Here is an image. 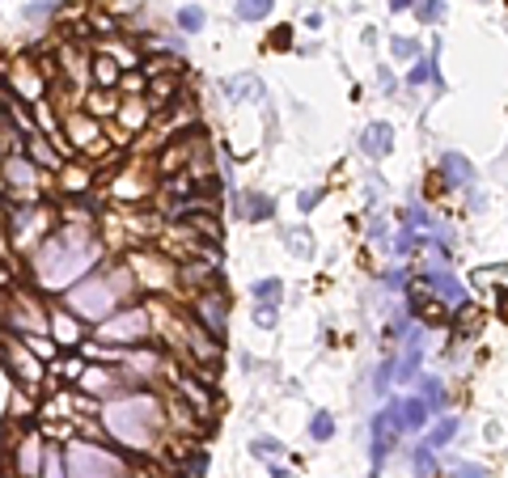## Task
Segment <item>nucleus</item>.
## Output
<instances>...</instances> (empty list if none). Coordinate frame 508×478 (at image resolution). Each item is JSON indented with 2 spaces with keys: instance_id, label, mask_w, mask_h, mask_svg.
<instances>
[{
  "instance_id": "f257e3e1",
  "label": "nucleus",
  "mask_w": 508,
  "mask_h": 478,
  "mask_svg": "<svg viewBox=\"0 0 508 478\" xmlns=\"http://www.w3.org/2000/svg\"><path fill=\"white\" fill-rule=\"evenodd\" d=\"M106 246L98 241L93 225H55L34 250H30V288H38L42 297L51 292H68L81 275H89L102 263Z\"/></svg>"
},
{
  "instance_id": "f03ea898",
  "label": "nucleus",
  "mask_w": 508,
  "mask_h": 478,
  "mask_svg": "<svg viewBox=\"0 0 508 478\" xmlns=\"http://www.w3.org/2000/svg\"><path fill=\"white\" fill-rule=\"evenodd\" d=\"M102 432L127 453H153L165 436V407L148 390H123L98 407Z\"/></svg>"
},
{
  "instance_id": "7ed1b4c3",
  "label": "nucleus",
  "mask_w": 508,
  "mask_h": 478,
  "mask_svg": "<svg viewBox=\"0 0 508 478\" xmlns=\"http://www.w3.org/2000/svg\"><path fill=\"white\" fill-rule=\"evenodd\" d=\"M136 292V280L127 271V263H110V267H93L89 275H81L68 292H64V309L76 313L85 326H98L102 318H110L114 309H123Z\"/></svg>"
},
{
  "instance_id": "20e7f679",
  "label": "nucleus",
  "mask_w": 508,
  "mask_h": 478,
  "mask_svg": "<svg viewBox=\"0 0 508 478\" xmlns=\"http://www.w3.org/2000/svg\"><path fill=\"white\" fill-rule=\"evenodd\" d=\"M64 474L68 478H131V466L123 462V453L98 445V441H85V436H72L64 445Z\"/></svg>"
},
{
  "instance_id": "39448f33",
  "label": "nucleus",
  "mask_w": 508,
  "mask_h": 478,
  "mask_svg": "<svg viewBox=\"0 0 508 478\" xmlns=\"http://www.w3.org/2000/svg\"><path fill=\"white\" fill-rule=\"evenodd\" d=\"M148 339H153V313H148V305H131V301L93 326L98 347H136Z\"/></svg>"
},
{
  "instance_id": "423d86ee",
  "label": "nucleus",
  "mask_w": 508,
  "mask_h": 478,
  "mask_svg": "<svg viewBox=\"0 0 508 478\" xmlns=\"http://www.w3.org/2000/svg\"><path fill=\"white\" fill-rule=\"evenodd\" d=\"M0 182H4V195H13V199H38V191L51 186V174H42L25 153H4Z\"/></svg>"
},
{
  "instance_id": "0eeeda50",
  "label": "nucleus",
  "mask_w": 508,
  "mask_h": 478,
  "mask_svg": "<svg viewBox=\"0 0 508 478\" xmlns=\"http://www.w3.org/2000/svg\"><path fill=\"white\" fill-rule=\"evenodd\" d=\"M127 271H131V280H136V288H153V292H170L174 284H178V267L161 254V250H131L127 258Z\"/></svg>"
},
{
  "instance_id": "6e6552de",
  "label": "nucleus",
  "mask_w": 508,
  "mask_h": 478,
  "mask_svg": "<svg viewBox=\"0 0 508 478\" xmlns=\"http://www.w3.org/2000/svg\"><path fill=\"white\" fill-rule=\"evenodd\" d=\"M191 318H195L212 339L225 343V330H229V297H225L220 288L195 292V297H191Z\"/></svg>"
},
{
  "instance_id": "1a4fd4ad",
  "label": "nucleus",
  "mask_w": 508,
  "mask_h": 478,
  "mask_svg": "<svg viewBox=\"0 0 508 478\" xmlns=\"http://www.w3.org/2000/svg\"><path fill=\"white\" fill-rule=\"evenodd\" d=\"M386 415V424L394 428V432H424V424H428V407H424V398L420 394H407V398H390V407L382 411Z\"/></svg>"
},
{
  "instance_id": "9d476101",
  "label": "nucleus",
  "mask_w": 508,
  "mask_h": 478,
  "mask_svg": "<svg viewBox=\"0 0 508 478\" xmlns=\"http://www.w3.org/2000/svg\"><path fill=\"white\" fill-rule=\"evenodd\" d=\"M85 322L76 318V313H68L64 305H51L47 309V335L55 339V347H64V352H76L81 347V339H85Z\"/></svg>"
},
{
  "instance_id": "9b49d317",
  "label": "nucleus",
  "mask_w": 508,
  "mask_h": 478,
  "mask_svg": "<svg viewBox=\"0 0 508 478\" xmlns=\"http://www.w3.org/2000/svg\"><path fill=\"white\" fill-rule=\"evenodd\" d=\"M420 280H424V284H428V288H432V292H437L441 301H449L454 309L471 305V292H466V284H462V280H458L454 271H445L441 263H428V267L420 271Z\"/></svg>"
},
{
  "instance_id": "f8f14e48",
  "label": "nucleus",
  "mask_w": 508,
  "mask_h": 478,
  "mask_svg": "<svg viewBox=\"0 0 508 478\" xmlns=\"http://www.w3.org/2000/svg\"><path fill=\"white\" fill-rule=\"evenodd\" d=\"M153 178H157V174H144V165L119 169V178H114V199L127 203V208L144 203V195H153Z\"/></svg>"
},
{
  "instance_id": "ddd939ff",
  "label": "nucleus",
  "mask_w": 508,
  "mask_h": 478,
  "mask_svg": "<svg viewBox=\"0 0 508 478\" xmlns=\"http://www.w3.org/2000/svg\"><path fill=\"white\" fill-rule=\"evenodd\" d=\"M42 453H47L42 436L25 432V436L17 441V449H13V478H38V470H42Z\"/></svg>"
},
{
  "instance_id": "4468645a",
  "label": "nucleus",
  "mask_w": 508,
  "mask_h": 478,
  "mask_svg": "<svg viewBox=\"0 0 508 478\" xmlns=\"http://www.w3.org/2000/svg\"><path fill=\"white\" fill-rule=\"evenodd\" d=\"M51 182H55V191H59L64 199H81V195L93 186V169H89V165H76V161H64V165L51 174Z\"/></svg>"
},
{
  "instance_id": "2eb2a0df",
  "label": "nucleus",
  "mask_w": 508,
  "mask_h": 478,
  "mask_svg": "<svg viewBox=\"0 0 508 478\" xmlns=\"http://www.w3.org/2000/svg\"><path fill=\"white\" fill-rule=\"evenodd\" d=\"M360 153L365 157H373V161H382V157H390V148H394V127L390 123H369L365 131H360Z\"/></svg>"
},
{
  "instance_id": "dca6fc26",
  "label": "nucleus",
  "mask_w": 508,
  "mask_h": 478,
  "mask_svg": "<svg viewBox=\"0 0 508 478\" xmlns=\"http://www.w3.org/2000/svg\"><path fill=\"white\" fill-rule=\"evenodd\" d=\"M21 153H25V157H30V161H34L42 174H55V169L64 165V157L51 148V140H47L42 131H30V136H25V148H21Z\"/></svg>"
},
{
  "instance_id": "f3484780",
  "label": "nucleus",
  "mask_w": 508,
  "mask_h": 478,
  "mask_svg": "<svg viewBox=\"0 0 508 478\" xmlns=\"http://www.w3.org/2000/svg\"><path fill=\"white\" fill-rule=\"evenodd\" d=\"M119 89H98V85H89L85 89V114H93V119H114V110H119Z\"/></svg>"
},
{
  "instance_id": "a211bd4d",
  "label": "nucleus",
  "mask_w": 508,
  "mask_h": 478,
  "mask_svg": "<svg viewBox=\"0 0 508 478\" xmlns=\"http://www.w3.org/2000/svg\"><path fill=\"white\" fill-rule=\"evenodd\" d=\"M441 174H445L449 186H462V191L475 186V165H471L462 153H445V157H441Z\"/></svg>"
},
{
  "instance_id": "6ab92c4d",
  "label": "nucleus",
  "mask_w": 508,
  "mask_h": 478,
  "mask_svg": "<svg viewBox=\"0 0 508 478\" xmlns=\"http://www.w3.org/2000/svg\"><path fill=\"white\" fill-rule=\"evenodd\" d=\"M394 428L386 424V415H373V445H369V453H373V474H382V466H386V453L394 449Z\"/></svg>"
},
{
  "instance_id": "aec40b11",
  "label": "nucleus",
  "mask_w": 508,
  "mask_h": 478,
  "mask_svg": "<svg viewBox=\"0 0 508 478\" xmlns=\"http://www.w3.org/2000/svg\"><path fill=\"white\" fill-rule=\"evenodd\" d=\"M220 93H225L229 102H259V97H263V80H259L254 72H242V76L225 80V85H220Z\"/></svg>"
},
{
  "instance_id": "412c9836",
  "label": "nucleus",
  "mask_w": 508,
  "mask_h": 478,
  "mask_svg": "<svg viewBox=\"0 0 508 478\" xmlns=\"http://www.w3.org/2000/svg\"><path fill=\"white\" fill-rule=\"evenodd\" d=\"M119 64L110 59V55H89V85H98V89H119Z\"/></svg>"
},
{
  "instance_id": "4be33fe9",
  "label": "nucleus",
  "mask_w": 508,
  "mask_h": 478,
  "mask_svg": "<svg viewBox=\"0 0 508 478\" xmlns=\"http://www.w3.org/2000/svg\"><path fill=\"white\" fill-rule=\"evenodd\" d=\"M237 212H242V220L263 225V220H271V216H276V203H271V195H263V191H246Z\"/></svg>"
},
{
  "instance_id": "5701e85b",
  "label": "nucleus",
  "mask_w": 508,
  "mask_h": 478,
  "mask_svg": "<svg viewBox=\"0 0 508 478\" xmlns=\"http://www.w3.org/2000/svg\"><path fill=\"white\" fill-rule=\"evenodd\" d=\"M407 85H411V89H424V85H437V89H441L437 55H415V64H411V72H407Z\"/></svg>"
},
{
  "instance_id": "b1692460",
  "label": "nucleus",
  "mask_w": 508,
  "mask_h": 478,
  "mask_svg": "<svg viewBox=\"0 0 508 478\" xmlns=\"http://www.w3.org/2000/svg\"><path fill=\"white\" fill-rule=\"evenodd\" d=\"M458 432H462V419H454V415H445V419H441V424H437V428H432V432L424 436V445H428L432 453H441L445 445H454V436H458Z\"/></svg>"
},
{
  "instance_id": "393cba45",
  "label": "nucleus",
  "mask_w": 508,
  "mask_h": 478,
  "mask_svg": "<svg viewBox=\"0 0 508 478\" xmlns=\"http://www.w3.org/2000/svg\"><path fill=\"white\" fill-rule=\"evenodd\" d=\"M42 364H55V356H59V347H55V339H47V330H30V335H17Z\"/></svg>"
},
{
  "instance_id": "a878e982",
  "label": "nucleus",
  "mask_w": 508,
  "mask_h": 478,
  "mask_svg": "<svg viewBox=\"0 0 508 478\" xmlns=\"http://www.w3.org/2000/svg\"><path fill=\"white\" fill-rule=\"evenodd\" d=\"M174 381H178V394L195 402L191 411H199V415H208V411H212V394H208V390H203L195 377H174Z\"/></svg>"
},
{
  "instance_id": "bb28decb",
  "label": "nucleus",
  "mask_w": 508,
  "mask_h": 478,
  "mask_svg": "<svg viewBox=\"0 0 508 478\" xmlns=\"http://www.w3.org/2000/svg\"><path fill=\"white\" fill-rule=\"evenodd\" d=\"M415 381H420V398H424V407H428L432 415L445 411V386H441L437 377H428V373H420Z\"/></svg>"
},
{
  "instance_id": "cd10ccee",
  "label": "nucleus",
  "mask_w": 508,
  "mask_h": 478,
  "mask_svg": "<svg viewBox=\"0 0 508 478\" xmlns=\"http://www.w3.org/2000/svg\"><path fill=\"white\" fill-rule=\"evenodd\" d=\"M144 89H148V76L140 68H123L119 72V97H144Z\"/></svg>"
},
{
  "instance_id": "c85d7f7f",
  "label": "nucleus",
  "mask_w": 508,
  "mask_h": 478,
  "mask_svg": "<svg viewBox=\"0 0 508 478\" xmlns=\"http://www.w3.org/2000/svg\"><path fill=\"white\" fill-rule=\"evenodd\" d=\"M203 25H208V13H203L199 4H182V8H178V30H182V34H199Z\"/></svg>"
},
{
  "instance_id": "c756f323",
  "label": "nucleus",
  "mask_w": 508,
  "mask_h": 478,
  "mask_svg": "<svg viewBox=\"0 0 508 478\" xmlns=\"http://www.w3.org/2000/svg\"><path fill=\"white\" fill-rule=\"evenodd\" d=\"M403 225L415 229V233H432V229H437V220H432V212H428L424 203H411V208L403 212Z\"/></svg>"
},
{
  "instance_id": "7c9ffc66",
  "label": "nucleus",
  "mask_w": 508,
  "mask_h": 478,
  "mask_svg": "<svg viewBox=\"0 0 508 478\" xmlns=\"http://www.w3.org/2000/svg\"><path fill=\"white\" fill-rule=\"evenodd\" d=\"M411 13L420 17V25H437V21L445 17V0H415Z\"/></svg>"
},
{
  "instance_id": "2f4dec72",
  "label": "nucleus",
  "mask_w": 508,
  "mask_h": 478,
  "mask_svg": "<svg viewBox=\"0 0 508 478\" xmlns=\"http://www.w3.org/2000/svg\"><path fill=\"white\" fill-rule=\"evenodd\" d=\"M271 8H276V0H237L242 21H263V17H271Z\"/></svg>"
},
{
  "instance_id": "473e14b6",
  "label": "nucleus",
  "mask_w": 508,
  "mask_h": 478,
  "mask_svg": "<svg viewBox=\"0 0 508 478\" xmlns=\"http://www.w3.org/2000/svg\"><path fill=\"white\" fill-rule=\"evenodd\" d=\"M331 436H335V415H331V411H318V415L309 419V441L322 445V441H331Z\"/></svg>"
},
{
  "instance_id": "72a5a7b5",
  "label": "nucleus",
  "mask_w": 508,
  "mask_h": 478,
  "mask_svg": "<svg viewBox=\"0 0 508 478\" xmlns=\"http://www.w3.org/2000/svg\"><path fill=\"white\" fill-rule=\"evenodd\" d=\"M38 478H68V474H64V449L47 445V453H42V470H38Z\"/></svg>"
},
{
  "instance_id": "f704fd0d",
  "label": "nucleus",
  "mask_w": 508,
  "mask_h": 478,
  "mask_svg": "<svg viewBox=\"0 0 508 478\" xmlns=\"http://www.w3.org/2000/svg\"><path fill=\"white\" fill-rule=\"evenodd\" d=\"M394 373H398V356H386V360L377 364V377H373V390H377V394H386V390L394 386Z\"/></svg>"
},
{
  "instance_id": "c9c22d12",
  "label": "nucleus",
  "mask_w": 508,
  "mask_h": 478,
  "mask_svg": "<svg viewBox=\"0 0 508 478\" xmlns=\"http://www.w3.org/2000/svg\"><path fill=\"white\" fill-rule=\"evenodd\" d=\"M51 373H55V381H68V386H76V377L85 373V364H81V356H68L64 364H51Z\"/></svg>"
},
{
  "instance_id": "e433bc0d",
  "label": "nucleus",
  "mask_w": 508,
  "mask_h": 478,
  "mask_svg": "<svg viewBox=\"0 0 508 478\" xmlns=\"http://www.w3.org/2000/svg\"><path fill=\"white\" fill-rule=\"evenodd\" d=\"M415 478H437V453L428 445L415 449Z\"/></svg>"
},
{
  "instance_id": "4c0bfd02",
  "label": "nucleus",
  "mask_w": 508,
  "mask_h": 478,
  "mask_svg": "<svg viewBox=\"0 0 508 478\" xmlns=\"http://www.w3.org/2000/svg\"><path fill=\"white\" fill-rule=\"evenodd\" d=\"M250 292H254V301H276V297L284 292V284H280L276 275H267V280H254V288H250Z\"/></svg>"
},
{
  "instance_id": "58836bf2",
  "label": "nucleus",
  "mask_w": 508,
  "mask_h": 478,
  "mask_svg": "<svg viewBox=\"0 0 508 478\" xmlns=\"http://www.w3.org/2000/svg\"><path fill=\"white\" fill-rule=\"evenodd\" d=\"M276 322H280V309H276V301H259V309H254V326L271 330Z\"/></svg>"
},
{
  "instance_id": "ea45409f",
  "label": "nucleus",
  "mask_w": 508,
  "mask_h": 478,
  "mask_svg": "<svg viewBox=\"0 0 508 478\" xmlns=\"http://www.w3.org/2000/svg\"><path fill=\"white\" fill-rule=\"evenodd\" d=\"M288 250H293L297 258H309V254H314V246H309V233H305V229L288 233Z\"/></svg>"
},
{
  "instance_id": "a19ab883",
  "label": "nucleus",
  "mask_w": 508,
  "mask_h": 478,
  "mask_svg": "<svg viewBox=\"0 0 508 478\" xmlns=\"http://www.w3.org/2000/svg\"><path fill=\"white\" fill-rule=\"evenodd\" d=\"M250 453H254V458H284L288 449H284L280 441H267V436H263V441H254V445H250Z\"/></svg>"
},
{
  "instance_id": "79ce46f5",
  "label": "nucleus",
  "mask_w": 508,
  "mask_h": 478,
  "mask_svg": "<svg viewBox=\"0 0 508 478\" xmlns=\"http://www.w3.org/2000/svg\"><path fill=\"white\" fill-rule=\"evenodd\" d=\"M59 8V0H34V4H25V17L30 21H42V17H51Z\"/></svg>"
},
{
  "instance_id": "37998d69",
  "label": "nucleus",
  "mask_w": 508,
  "mask_h": 478,
  "mask_svg": "<svg viewBox=\"0 0 508 478\" xmlns=\"http://www.w3.org/2000/svg\"><path fill=\"white\" fill-rule=\"evenodd\" d=\"M390 51H394L398 59H415V55H420V42H415V38H394Z\"/></svg>"
},
{
  "instance_id": "c03bdc74",
  "label": "nucleus",
  "mask_w": 508,
  "mask_h": 478,
  "mask_svg": "<svg viewBox=\"0 0 508 478\" xmlns=\"http://www.w3.org/2000/svg\"><path fill=\"white\" fill-rule=\"evenodd\" d=\"M318 203H322V186H309V191H301V199H297L301 212H314Z\"/></svg>"
},
{
  "instance_id": "a18cd8bd",
  "label": "nucleus",
  "mask_w": 508,
  "mask_h": 478,
  "mask_svg": "<svg viewBox=\"0 0 508 478\" xmlns=\"http://www.w3.org/2000/svg\"><path fill=\"white\" fill-rule=\"evenodd\" d=\"M449 474H454V478H488V470H483V466H475V462H462V466H454Z\"/></svg>"
},
{
  "instance_id": "49530a36",
  "label": "nucleus",
  "mask_w": 508,
  "mask_h": 478,
  "mask_svg": "<svg viewBox=\"0 0 508 478\" xmlns=\"http://www.w3.org/2000/svg\"><path fill=\"white\" fill-rule=\"evenodd\" d=\"M377 89H382V93H394V89H398V80H394L390 68H377Z\"/></svg>"
},
{
  "instance_id": "de8ad7c7",
  "label": "nucleus",
  "mask_w": 508,
  "mask_h": 478,
  "mask_svg": "<svg viewBox=\"0 0 508 478\" xmlns=\"http://www.w3.org/2000/svg\"><path fill=\"white\" fill-rule=\"evenodd\" d=\"M382 284H386V288H394V292H403V288H407V271H386V275H382Z\"/></svg>"
},
{
  "instance_id": "09e8293b",
  "label": "nucleus",
  "mask_w": 508,
  "mask_h": 478,
  "mask_svg": "<svg viewBox=\"0 0 508 478\" xmlns=\"http://www.w3.org/2000/svg\"><path fill=\"white\" fill-rule=\"evenodd\" d=\"M271 47H293V30H288V25H280V30H276V38H271Z\"/></svg>"
},
{
  "instance_id": "8fccbe9b",
  "label": "nucleus",
  "mask_w": 508,
  "mask_h": 478,
  "mask_svg": "<svg viewBox=\"0 0 508 478\" xmlns=\"http://www.w3.org/2000/svg\"><path fill=\"white\" fill-rule=\"evenodd\" d=\"M369 237H373V241H386V220H373V229H369Z\"/></svg>"
},
{
  "instance_id": "3c124183",
  "label": "nucleus",
  "mask_w": 508,
  "mask_h": 478,
  "mask_svg": "<svg viewBox=\"0 0 508 478\" xmlns=\"http://www.w3.org/2000/svg\"><path fill=\"white\" fill-rule=\"evenodd\" d=\"M386 4H390V13H411L415 0H386Z\"/></svg>"
},
{
  "instance_id": "603ef678",
  "label": "nucleus",
  "mask_w": 508,
  "mask_h": 478,
  "mask_svg": "<svg viewBox=\"0 0 508 478\" xmlns=\"http://www.w3.org/2000/svg\"><path fill=\"white\" fill-rule=\"evenodd\" d=\"M0 157H4V153H0Z\"/></svg>"
}]
</instances>
